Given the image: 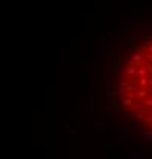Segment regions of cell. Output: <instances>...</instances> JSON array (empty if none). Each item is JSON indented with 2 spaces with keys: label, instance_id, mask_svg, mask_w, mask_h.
I'll list each match as a JSON object with an SVG mask.
<instances>
[{
  "label": "cell",
  "instance_id": "obj_1",
  "mask_svg": "<svg viewBox=\"0 0 152 159\" xmlns=\"http://www.w3.org/2000/svg\"><path fill=\"white\" fill-rule=\"evenodd\" d=\"M132 103H134V101H132L131 98H126V99H123V101H122V104H123V106H126V107H131Z\"/></svg>",
  "mask_w": 152,
  "mask_h": 159
},
{
  "label": "cell",
  "instance_id": "obj_2",
  "mask_svg": "<svg viewBox=\"0 0 152 159\" xmlns=\"http://www.w3.org/2000/svg\"><path fill=\"white\" fill-rule=\"evenodd\" d=\"M135 116H137V119L143 121V119H145V112H143V110H138V112L135 113Z\"/></svg>",
  "mask_w": 152,
  "mask_h": 159
}]
</instances>
